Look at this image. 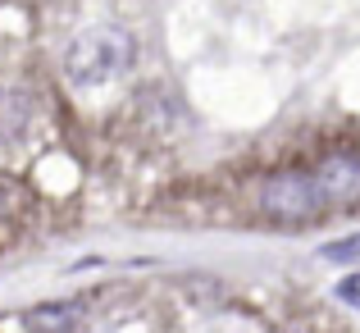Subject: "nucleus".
<instances>
[{"label":"nucleus","mask_w":360,"mask_h":333,"mask_svg":"<svg viewBox=\"0 0 360 333\" xmlns=\"http://www.w3.org/2000/svg\"><path fill=\"white\" fill-rule=\"evenodd\" d=\"M132 55H137V46H132V37L123 27H101V32H91V37L69 46L64 73L78 87H91V82H105L110 73H123L132 64Z\"/></svg>","instance_id":"1"},{"label":"nucleus","mask_w":360,"mask_h":333,"mask_svg":"<svg viewBox=\"0 0 360 333\" xmlns=\"http://www.w3.org/2000/svg\"><path fill=\"white\" fill-rule=\"evenodd\" d=\"M260 206L264 215H274L283 224H306L328 206V196L319 187V174H292L288 169V174H274L260 187Z\"/></svg>","instance_id":"2"},{"label":"nucleus","mask_w":360,"mask_h":333,"mask_svg":"<svg viewBox=\"0 0 360 333\" xmlns=\"http://www.w3.org/2000/svg\"><path fill=\"white\" fill-rule=\"evenodd\" d=\"M319 187L333 206L342 201H356L360 196V160L356 156H333L324 169H319Z\"/></svg>","instance_id":"3"},{"label":"nucleus","mask_w":360,"mask_h":333,"mask_svg":"<svg viewBox=\"0 0 360 333\" xmlns=\"http://www.w3.org/2000/svg\"><path fill=\"white\" fill-rule=\"evenodd\" d=\"M23 329L73 333V329H82V306H78V301H46V306H32L23 315Z\"/></svg>","instance_id":"4"},{"label":"nucleus","mask_w":360,"mask_h":333,"mask_svg":"<svg viewBox=\"0 0 360 333\" xmlns=\"http://www.w3.org/2000/svg\"><path fill=\"white\" fill-rule=\"evenodd\" d=\"M319 256H324V260H333V265H352V260H360V233L338 237V242L319 246Z\"/></svg>","instance_id":"5"},{"label":"nucleus","mask_w":360,"mask_h":333,"mask_svg":"<svg viewBox=\"0 0 360 333\" xmlns=\"http://www.w3.org/2000/svg\"><path fill=\"white\" fill-rule=\"evenodd\" d=\"M0 215H5V187H0Z\"/></svg>","instance_id":"6"}]
</instances>
